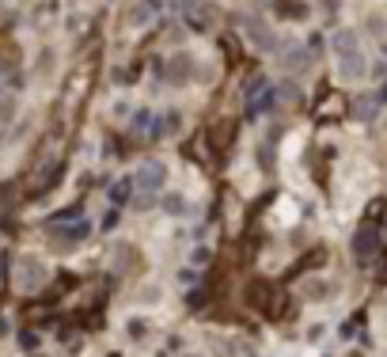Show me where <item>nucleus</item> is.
Here are the masks:
<instances>
[{
    "instance_id": "obj_1",
    "label": "nucleus",
    "mask_w": 387,
    "mask_h": 357,
    "mask_svg": "<svg viewBox=\"0 0 387 357\" xmlns=\"http://www.w3.org/2000/svg\"><path fill=\"white\" fill-rule=\"evenodd\" d=\"M334 72H338V80H342V84H361L368 77V58L361 50L342 53V58L334 61Z\"/></svg>"
},
{
    "instance_id": "obj_2",
    "label": "nucleus",
    "mask_w": 387,
    "mask_h": 357,
    "mask_svg": "<svg viewBox=\"0 0 387 357\" xmlns=\"http://www.w3.org/2000/svg\"><path fill=\"white\" fill-rule=\"evenodd\" d=\"M376 251H380V232H376L372 224L357 228V236H353V259L365 266V262H372V259H376Z\"/></svg>"
},
{
    "instance_id": "obj_3",
    "label": "nucleus",
    "mask_w": 387,
    "mask_h": 357,
    "mask_svg": "<svg viewBox=\"0 0 387 357\" xmlns=\"http://www.w3.org/2000/svg\"><path fill=\"white\" fill-rule=\"evenodd\" d=\"M330 50H334V58L361 50V31H353V27H338V31H330Z\"/></svg>"
},
{
    "instance_id": "obj_4",
    "label": "nucleus",
    "mask_w": 387,
    "mask_h": 357,
    "mask_svg": "<svg viewBox=\"0 0 387 357\" xmlns=\"http://www.w3.org/2000/svg\"><path fill=\"white\" fill-rule=\"evenodd\" d=\"M39 285H42V262L23 259L20 262V289H39Z\"/></svg>"
},
{
    "instance_id": "obj_5",
    "label": "nucleus",
    "mask_w": 387,
    "mask_h": 357,
    "mask_svg": "<svg viewBox=\"0 0 387 357\" xmlns=\"http://www.w3.org/2000/svg\"><path fill=\"white\" fill-rule=\"evenodd\" d=\"M159 183H164V164H156V160L137 171V186H140V190H159Z\"/></svg>"
},
{
    "instance_id": "obj_6",
    "label": "nucleus",
    "mask_w": 387,
    "mask_h": 357,
    "mask_svg": "<svg viewBox=\"0 0 387 357\" xmlns=\"http://www.w3.org/2000/svg\"><path fill=\"white\" fill-rule=\"evenodd\" d=\"M281 65H285L289 72H296V69L304 72V69H308V50H300V46H289V50L281 53Z\"/></svg>"
},
{
    "instance_id": "obj_7",
    "label": "nucleus",
    "mask_w": 387,
    "mask_h": 357,
    "mask_svg": "<svg viewBox=\"0 0 387 357\" xmlns=\"http://www.w3.org/2000/svg\"><path fill=\"white\" fill-rule=\"evenodd\" d=\"M167 80H171V84H186V80H190V58H186V53H178V58H171Z\"/></svg>"
},
{
    "instance_id": "obj_8",
    "label": "nucleus",
    "mask_w": 387,
    "mask_h": 357,
    "mask_svg": "<svg viewBox=\"0 0 387 357\" xmlns=\"http://www.w3.org/2000/svg\"><path fill=\"white\" fill-rule=\"evenodd\" d=\"M186 209H190V205H186L183 194H167V198H164V213H167V217H186Z\"/></svg>"
},
{
    "instance_id": "obj_9",
    "label": "nucleus",
    "mask_w": 387,
    "mask_h": 357,
    "mask_svg": "<svg viewBox=\"0 0 387 357\" xmlns=\"http://www.w3.org/2000/svg\"><path fill=\"white\" fill-rule=\"evenodd\" d=\"M376 107H380V99H372V96H361V99H357V115H361V118H372Z\"/></svg>"
},
{
    "instance_id": "obj_10",
    "label": "nucleus",
    "mask_w": 387,
    "mask_h": 357,
    "mask_svg": "<svg viewBox=\"0 0 387 357\" xmlns=\"http://www.w3.org/2000/svg\"><path fill=\"white\" fill-rule=\"evenodd\" d=\"M140 300H145V304H159V300H164V289H159V285H145V289H140Z\"/></svg>"
},
{
    "instance_id": "obj_11",
    "label": "nucleus",
    "mask_w": 387,
    "mask_h": 357,
    "mask_svg": "<svg viewBox=\"0 0 387 357\" xmlns=\"http://www.w3.org/2000/svg\"><path fill=\"white\" fill-rule=\"evenodd\" d=\"M20 342H23V350H34V346H39V338H34L31 331H27V335L20 338Z\"/></svg>"
},
{
    "instance_id": "obj_12",
    "label": "nucleus",
    "mask_w": 387,
    "mask_h": 357,
    "mask_svg": "<svg viewBox=\"0 0 387 357\" xmlns=\"http://www.w3.org/2000/svg\"><path fill=\"white\" fill-rule=\"evenodd\" d=\"M129 331H133V338H145V323H137V319H133V323H129Z\"/></svg>"
},
{
    "instance_id": "obj_13",
    "label": "nucleus",
    "mask_w": 387,
    "mask_h": 357,
    "mask_svg": "<svg viewBox=\"0 0 387 357\" xmlns=\"http://www.w3.org/2000/svg\"><path fill=\"white\" fill-rule=\"evenodd\" d=\"M178 357H205V353H197V350H186V353H178Z\"/></svg>"
}]
</instances>
